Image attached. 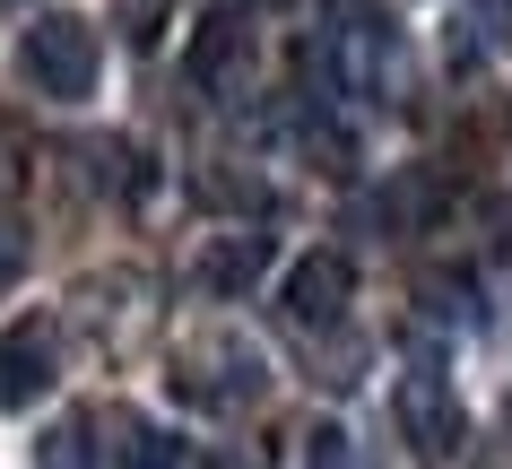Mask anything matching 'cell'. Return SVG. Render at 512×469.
<instances>
[{"label":"cell","mask_w":512,"mask_h":469,"mask_svg":"<svg viewBox=\"0 0 512 469\" xmlns=\"http://www.w3.org/2000/svg\"><path fill=\"white\" fill-rule=\"evenodd\" d=\"M391 61H400V27H391L382 0H322L313 70H322L339 96H382V87H391Z\"/></svg>","instance_id":"cell-1"},{"label":"cell","mask_w":512,"mask_h":469,"mask_svg":"<svg viewBox=\"0 0 512 469\" xmlns=\"http://www.w3.org/2000/svg\"><path fill=\"white\" fill-rule=\"evenodd\" d=\"M261 391H270V357L243 331H191L183 348H174V400H191V409L235 417V409H252Z\"/></svg>","instance_id":"cell-2"},{"label":"cell","mask_w":512,"mask_h":469,"mask_svg":"<svg viewBox=\"0 0 512 469\" xmlns=\"http://www.w3.org/2000/svg\"><path fill=\"white\" fill-rule=\"evenodd\" d=\"M27 87L35 96H53V105H79L87 87H96V27H87L79 9H53V18H35L27 27Z\"/></svg>","instance_id":"cell-3"},{"label":"cell","mask_w":512,"mask_h":469,"mask_svg":"<svg viewBox=\"0 0 512 469\" xmlns=\"http://www.w3.org/2000/svg\"><path fill=\"white\" fill-rule=\"evenodd\" d=\"M278 304H287L296 331H330V322H348L356 261H348V252H304L296 270H287V287H278Z\"/></svg>","instance_id":"cell-4"},{"label":"cell","mask_w":512,"mask_h":469,"mask_svg":"<svg viewBox=\"0 0 512 469\" xmlns=\"http://www.w3.org/2000/svg\"><path fill=\"white\" fill-rule=\"evenodd\" d=\"M391 417H400V443H417L426 461H443V452L460 443V400H452V383H443L434 365H408V374H400Z\"/></svg>","instance_id":"cell-5"},{"label":"cell","mask_w":512,"mask_h":469,"mask_svg":"<svg viewBox=\"0 0 512 469\" xmlns=\"http://www.w3.org/2000/svg\"><path fill=\"white\" fill-rule=\"evenodd\" d=\"M53 365H61L53 313L9 322V331H0V409H27V400H44V391H53Z\"/></svg>","instance_id":"cell-6"},{"label":"cell","mask_w":512,"mask_h":469,"mask_svg":"<svg viewBox=\"0 0 512 469\" xmlns=\"http://www.w3.org/2000/svg\"><path fill=\"white\" fill-rule=\"evenodd\" d=\"M278 261V244L261 226H235V235H209V244L191 252V287L200 296H243V287H261V270Z\"/></svg>","instance_id":"cell-7"},{"label":"cell","mask_w":512,"mask_h":469,"mask_svg":"<svg viewBox=\"0 0 512 469\" xmlns=\"http://www.w3.org/2000/svg\"><path fill=\"white\" fill-rule=\"evenodd\" d=\"M243 70H252V44H243L235 9L200 18V35H191V87L200 96H243Z\"/></svg>","instance_id":"cell-8"},{"label":"cell","mask_w":512,"mask_h":469,"mask_svg":"<svg viewBox=\"0 0 512 469\" xmlns=\"http://www.w3.org/2000/svg\"><path fill=\"white\" fill-rule=\"evenodd\" d=\"M87 166H96V192H113V200H139V192H148V157H139L131 139H96Z\"/></svg>","instance_id":"cell-9"},{"label":"cell","mask_w":512,"mask_h":469,"mask_svg":"<svg viewBox=\"0 0 512 469\" xmlns=\"http://www.w3.org/2000/svg\"><path fill=\"white\" fill-rule=\"evenodd\" d=\"M35 469H96V426L87 417H53L35 443Z\"/></svg>","instance_id":"cell-10"},{"label":"cell","mask_w":512,"mask_h":469,"mask_svg":"<svg viewBox=\"0 0 512 469\" xmlns=\"http://www.w3.org/2000/svg\"><path fill=\"white\" fill-rule=\"evenodd\" d=\"M304 469H356V443L339 435V426H313V435H304Z\"/></svg>","instance_id":"cell-11"},{"label":"cell","mask_w":512,"mask_h":469,"mask_svg":"<svg viewBox=\"0 0 512 469\" xmlns=\"http://www.w3.org/2000/svg\"><path fill=\"white\" fill-rule=\"evenodd\" d=\"M131 469H209V461H200V452H183V443H165V435H139Z\"/></svg>","instance_id":"cell-12"},{"label":"cell","mask_w":512,"mask_h":469,"mask_svg":"<svg viewBox=\"0 0 512 469\" xmlns=\"http://www.w3.org/2000/svg\"><path fill=\"white\" fill-rule=\"evenodd\" d=\"M18 183H27V148H18V131L0 122V200L18 192Z\"/></svg>","instance_id":"cell-13"},{"label":"cell","mask_w":512,"mask_h":469,"mask_svg":"<svg viewBox=\"0 0 512 469\" xmlns=\"http://www.w3.org/2000/svg\"><path fill=\"white\" fill-rule=\"evenodd\" d=\"M157 18H165V0H131V44H157Z\"/></svg>","instance_id":"cell-14"},{"label":"cell","mask_w":512,"mask_h":469,"mask_svg":"<svg viewBox=\"0 0 512 469\" xmlns=\"http://www.w3.org/2000/svg\"><path fill=\"white\" fill-rule=\"evenodd\" d=\"M478 27L504 44V35H512V0H478Z\"/></svg>","instance_id":"cell-15"},{"label":"cell","mask_w":512,"mask_h":469,"mask_svg":"<svg viewBox=\"0 0 512 469\" xmlns=\"http://www.w3.org/2000/svg\"><path fill=\"white\" fill-rule=\"evenodd\" d=\"M18 261H27V244H18V235L0 226V278H18Z\"/></svg>","instance_id":"cell-16"},{"label":"cell","mask_w":512,"mask_h":469,"mask_svg":"<svg viewBox=\"0 0 512 469\" xmlns=\"http://www.w3.org/2000/svg\"><path fill=\"white\" fill-rule=\"evenodd\" d=\"M243 9H278V0H243Z\"/></svg>","instance_id":"cell-17"}]
</instances>
